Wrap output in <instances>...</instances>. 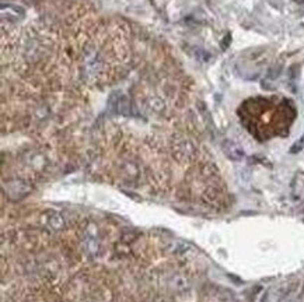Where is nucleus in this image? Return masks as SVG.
Wrapping results in <instances>:
<instances>
[{
  "label": "nucleus",
  "instance_id": "f257e3e1",
  "mask_svg": "<svg viewBox=\"0 0 304 302\" xmlns=\"http://www.w3.org/2000/svg\"><path fill=\"white\" fill-rule=\"evenodd\" d=\"M281 70H282V65H281V63H275V65H272V66L269 67V70H268V79H271V80L276 79V77L281 74Z\"/></svg>",
  "mask_w": 304,
  "mask_h": 302
}]
</instances>
